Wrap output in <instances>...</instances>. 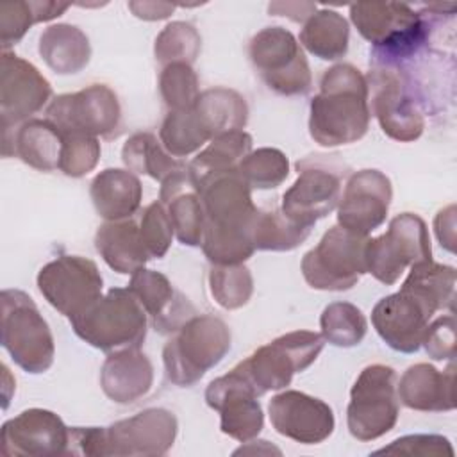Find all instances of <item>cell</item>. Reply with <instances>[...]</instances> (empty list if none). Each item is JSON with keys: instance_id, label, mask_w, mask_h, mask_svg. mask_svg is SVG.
I'll return each instance as SVG.
<instances>
[{"instance_id": "37", "label": "cell", "mask_w": 457, "mask_h": 457, "mask_svg": "<svg viewBox=\"0 0 457 457\" xmlns=\"http://www.w3.org/2000/svg\"><path fill=\"white\" fill-rule=\"evenodd\" d=\"M159 139L166 152L175 159L187 157L211 141L193 109L170 111L161 125Z\"/></svg>"}, {"instance_id": "10", "label": "cell", "mask_w": 457, "mask_h": 457, "mask_svg": "<svg viewBox=\"0 0 457 457\" xmlns=\"http://www.w3.org/2000/svg\"><path fill=\"white\" fill-rule=\"evenodd\" d=\"M368 236L346 230L341 225L328 228L320 243L302 259V275L312 289L346 291L366 273Z\"/></svg>"}, {"instance_id": "13", "label": "cell", "mask_w": 457, "mask_h": 457, "mask_svg": "<svg viewBox=\"0 0 457 457\" xmlns=\"http://www.w3.org/2000/svg\"><path fill=\"white\" fill-rule=\"evenodd\" d=\"M37 289L45 300L68 320L82 314L100 296L104 280L91 259L59 255L37 273Z\"/></svg>"}, {"instance_id": "29", "label": "cell", "mask_w": 457, "mask_h": 457, "mask_svg": "<svg viewBox=\"0 0 457 457\" xmlns=\"http://www.w3.org/2000/svg\"><path fill=\"white\" fill-rule=\"evenodd\" d=\"M252 152V136L245 130H234L214 137L189 164L191 186L198 193L212 179L237 170L239 162Z\"/></svg>"}, {"instance_id": "9", "label": "cell", "mask_w": 457, "mask_h": 457, "mask_svg": "<svg viewBox=\"0 0 457 457\" xmlns=\"http://www.w3.org/2000/svg\"><path fill=\"white\" fill-rule=\"evenodd\" d=\"M400 414L396 373L386 364L366 366L350 389L348 432L359 441H373L395 428Z\"/></svg>"}, {"instance_id": "50", "label": "cell", "mask_w": 457, "mask_h": 457, "mask_svg": "<svg viewBox=\"0 0 457 457\" xmlns=\"http://www.w3.org/2000/svg\"><path fill=\"white\" fill-rule=\"evenodd\" d=\"M318 7L314 4L302 2H273L268 5V11L275 16H287L293 21H305Z\"/></svg>"}, {"instance_id": "31", "label": "cell", "mask_w": 457, "mask_h": 457, "mask_svg": "<svg viewBox=\"0 0 457 457\" xmlns=\"http://www.w3.org/2000/svg\"><path fill=\"white\" fill-rule=\"evenodd\" d=\"M191 109L211 141L221 134L243 130L248 121V105L245 98L228 87L202 91Z\"/></svg>"}, {"instance_id": "46", "label": "cell", "mask_w": 457, "mask_h": 457, "mask_svg": "<svg viewBox=\"0 0 457 457\" xmlns=\"http://www.w3.org/2000/svg\"><path fill=\"white\" fill-rule=\"evenodd\" d=\"M425 352L434 361H446L455 357V320L452 314L432 321L421 339Z\"/></svg>"}, {"instance_id": "12", "label": "cell", "mask_w": 457, "mask_h": 457, "mask_svg": "<svg viewBox=\"0 0 457 457\" xmlns=\"http://www.w3.org/2000/svg\"><path fill=\"white\" fill-rule=\"evenodd\" d=\"M364 259L366 273H371L386 286H393L407 266L432 259L425 221L412 212L395 216L387 232L366 241Z\"/></svg>"}, {"instance_id": "7", "label": "cell", "mask_w": 457, "mask_h": 457, "mask_svg": "<svg viewBox=\"0 0 457 457\" xmlns=\"http://www.w3.org/2000/svg\"><path fill=\"white\" fill-rule=\"evenodd\" d=\"M2 346L27 373H45L55 355L54 336L34 300L20 289H4Z\"/></svg>"}, {"instance_id": "43", "label": "cell", "mask_w": 457, "mask_h": 457, "mask_svg": "<svg viewBox=\"0 0 457 457\" xmlns=\"http://www.w3.org/2000/svg\"><path fill=\"white\" fill-rule=\"evenodd\" d=\"M62 134V152L59 170L73 179L89 173L100 159V141L93 136L61 132Z\"/></svg>"}, {"instance_id": "20", "label": "cell", "mask_w": 457, "mask_h": 457, "mask_svg": "<svg viewBox=\"0 0 457 457\" xmlns=\"http://www.w3.org/2000/svg\"><path fill=\"white\" fill-rule=\"evenodd\" d=\"M393 187L387 175L378 170L355 171L339 198L337 223L352 232L368 236L387 216Z\"/></svg>"}, {"instance_id": "28", "label": "cell", "mask_w": 457, "mask_h": 457, "mask_svg": "<svg viewBox=\"0 0 457 457\" xmlns=\"http://www.w3.org/2000/svg\"><path fill=\"white\" fill-rule=\"evenodd\" d=\"M95 248L105 264L121 275H132L145 268L150 259L139 225L130 218L102 223L95 234Z\"/></svg>"}, {"instance_id": "1", "label": "cell", "mask_w": 457, "mask_h": 457, "mask_svg": "<svg viewBox=\"0 0 457 457\" xmlns=\"http://www.w3.org/2000/svg\"><path fill=\"white\" fill-rule=\"evenodd\" d=\"M455 300V268L432 259L414 262L400 291L380 298L371 323L382 341L402 353L421 346L428 321L437 311L452 312Z\"/></svg>"}, {"instance_id": "40", "label": "cell", "mask_w": 457, "mask_h": 457, "mask_svg": "<svg viewBox=\"0 0 457 457\" xmlns=\"http://www.w3.org/2000/svg\"><path fill=\"white\" fill-rule=\"evenodd\" d=\"M237 171L252 189L278 187L289 175V161L278 148L252 150L237 166Z\"/></svg>"}, {"instance_id": "41", "label": "cell", "mask_w": 457, "mask_h": 457, "mask_svg": "<svg viewBox=\"0 0 457 457\" xmlns=\"http://www.w3.org/2000/svg\"><path fill=\"white\" fill-rule=\"evenodd\" d=\"M202 37L198 30L187 21L168 23L155 37L154 54L162 66L171 62L193 64L200 54Z\"/></svg>"}, {"instance_id": "26", "label": "cell", "mask_w": 457, "mask_h": 457, "mask_svg": "<svg viewBox=\"0 0 457 457\" xmlns=\"http://www.w3.org/2000/svg\"><path fill=\"white\" fill-rule=\"evenodd\" d=\"M2 136L5 157H18L39 171L59 170L62 134L50 120H29Z\"/></svg>"}, {"instance_id": "8", "label": "cell", "mask_w": 457, "mask_h": 457, "mask_svg": "<svg viewBox=\"0 0 457 457\" xmlns=\"http://www.w3.org/2000/svg\"><path fill=\"white\" fill-rule=\"evenodd\" d=\"M325 339L318 332L295 330L257 348L237 368L259 396L289 386L295 373L307 370L321 353Z\"/></svg>"}, {"instance_id": "32", "label": "cell", "mask_w": 457, "mask_h": 457, "mask_svg": "<svg viewBox=\"0 0 457 457\" xmlns=\"http://www.w3.org/2000/svg\"><path fill=\"white\" fill-rule=\"evenodd\" d=\"M348 21L332 9H316L300 30L303 48L323 61H336L348 52Z\"/></svg>"}, {"instance_id": "17", "label": "cell", "mask_w": 457, "mask_h": 457, "mask_svg": "<svg viewBox=\"0 0 457 457\" xmlns=\"http://www.w3.org/2000/svg\"><path fill=\"white\" fill-rule=\"evenodd\" d=\"M298 177L282 196V214L293 223L311 228L332 212L341 198V175L316 159L296 162Z\"/></svg>"}, {"instance_id": "38", "label": "cell", "mask_w": 457, "mask_h": 457, "mask_svg": "<svg viewBox=\"0 0 457 457\" xmlns=\"http://www.w3.org/2000/svg\"><path fill=\"white\" fill-rule=\"evenodd\" d=\"M177 239L186 246H200L205 227V212L195 187L187 184L164 202Z\"/></svg>"}, {"instance_id": "19", "label": "cell", "mask_w": 457, "mask_h": 457, "mask_svg": "<svg viewBox=\"0 0 457 457\" xmlns=\"http://www.w3.org/2000/svg\"><path fill=\"white\" fill-rule=\"evenodd\" d=\"M175 437V414L161 407H150L105 427L104 455H164L173 446Z\"/></svg>"}, {"instance_id": "25", "label": "cell", "mask_w": 457, "mask_h": 457, "mask_svg": "<svg viewBox=\"0 0 457 457\" xmlns=\"http://www.w3.org/2000/svg\"><path fill=\"white\" fill-rule=\"evenodd\" d=\"M154 384V366L139 348L112 352L102 364L100 386L107 398L116 403H134Z\"/></svg>"}, {"instance_id": "35", "label": "cell", "mask_w": 457, "mask_h": 457, "mask_svg": "<svg viewBox=\"0 0 457 457\" xmlns=\"http://www.w3.org/2000/svg\"><path fill=\"white\" fill-rule=\"evenodd\" d=\"M311 234V228L300 227L287 220L282 211H257L250 239L255 250L289 252L300 246Z\"/></svg>"}, {"instance_id": "3", "label": "cell", "mask_w": 457, "mask_h": 457, "mask_svg": "<svg viewBox=\"0 0 457 457\" xmlns=\"http://www.w3.org/2000/svg\"><path fill=\"white\" fill-rule=\"evenodd\" d=\"M366 77L352 64L328 68L309 105V134L327 148L364 137L370 127Z\"/></svg>"}, {"instance_id": "30", "label": "cell", "mask_w": 457, "mask_h": 457, "mask_svg": "<svg viewBox=\"0 0 457 457\" xmlns=\"http://www.w3.org/2000/svg\"><path fill=\"white\" fill-rule=\"evenodd\" d=\"M39 55L59 75H73L84 70L91 59L87 36L75 25L55 23L39 36Z\"/></svg>"}, {"instance_id": "23", "label": "cell", "mask_w": 457, "mask_h": 457, "mask_svg": "<svg viewBox=\"0 0 457 457\" xmlns=\"http://www.w3.org/2000/svg\"><path fill=\"white\" fill-rule=\"evenodd\" d=\"M129 291L152 318V325L159 334H175L195 316V307L189 300L173 287L166 275L155 270L141 268L134 271Z\"/></svg>"}, {"instance_id": "5", "label": "cell", "mask_w": 457, "mask_h": 457, "mask_svg": "<svg viewBox=\"0 0 457 457\" xmlns=\"http://www.w3.org/2000/svg\"><path fill=\"white\" fill-rule=\"evenodd\" d=\"M230 328L212 314L187 320L162 348L166 378L179 387H191L230 350Z\"/></svg>"}, {"instance_id": "45", "label": "cell", "mask_w": 457, "mask_h": 457, "mask_svg": "<svg viewBox=\"0 0 457 457\" xmlns=\"http://www.w3.org/2000/svg\"><path fill=\"white\" fill-rule=\"evenodd\" d=\"M409 455V457H453L450 441L437 434H414L395 439L389 446L375 452V455Z\"/></svg>"}, {"instance_id": "4", "label": "cell", "mask_w": 457, "mask_h": 457, "mask_svg": "<svg viewBox=\"0 0 457 457\" xmlns=\"http://www.w3.org/2000/svg\"><path fill=\"white\" fill-rule=\"evenodd\" d=\"M350 20L373 45V61L378 68L391 70L412 57L430 36L427 16L407 4L357 2L350 5Z\"/></svg>"}, {"instance_id": "27", "label": "cell", "mask_w": 457, "mask_h": 457, "mask_svg": "<svg viewBox=\"0 0 457 457\" xmlns=\"http://www.w3.org/2000/svg\"><path fill=\"white\" fill-rule=\"evenodd\" d=\"M89 196L100 218L105 221H120L129 220L137 212L143 198V186L132 171L107 168L93 179Z\"/></svg>"}, {"instance_id": "49", "label": "cell", "mask_w": 457, "mask_h": 457, "mask_svg": "<svg viewBox=\"0 0 457 457\" xmlns=\"http://www.w3.org/2000/svg\"><path fill=\"white\" fill-rule=\"evenodd\" d=\"M129 9L134 12V16L146 20V21H155L168 18L175 11V4H166V2H129Z\"/></svg>"}, {"instance_id": "24", "label": "cell", "mask_w": 457, "mask_h": 457, "mask_svg": "<svg viewBox=\"0 0 457 457\" xmlns=\"http://www.w3.org/2000/svg\"><path fill=\"white\" fill-rule=\"evenodd\" d=\"M453 380H455V366L453 362L445 370L439 371L432 364L418 362L409 366L398 386L396 395L398 400L412 411L421 412H443L455 409V393H453Z\"/></svg>"}, {"instance_id": "15", "label": "cell", "mask_w": 457, "mask_h": 457, "mask_svg": "<svg viewBox=\"0 0 457 457\" xmlns=\"http://www.w3.org/2000/svg\"><path fill=\"white\" fill-rule=\"evenodd\" d=\"M368 104L386 136L409 143L425 130V120L405 80L395 70L378 68L368 73Z\"/></svg>"}, {"instance_id": "36", "label": "cell", "mask_w": 457, "mask_h": 457, "mask_svg": "<svg viewBox=\"0 0 457 457\" xmlns=\"http://www.w3.org/2000/svg\"><path fill=\"white\" fill-rule=\"evenodd\" d=\"M321 336L334 346H357L368 330V321L361 309L348 302H334L327 305L320 318Z\"/></svg>"}, {"instance_id": "21", "label": "cell", "mask_w": 457, "mask_h": 457, "mask_svg": "<svg viewBox=\"0 0 457 457\" xmlns=\"http://www.w3.org/2000/svg\"><path fill=\"white\" fill-rule=\"evenodd\" d=\"M268 412L273 428L280 436L302 445L323 443L336 427L328 403L295 389L275 395L270 400Z\"/></svg>"}, {"instance_id": "51", "label": "cell", "mask_w": 457, "mask_h": 457, "mask_svg": "<svg viewBox=\"0 0 457 457\" xmlns=\"http://www.w3.org/2000/svg\"><path fill=\"white\" fill-rule=\"evenodd\" d=\"M239 453H280V450L271 446L268 441H250L248 446H241L234 452V455Z\"/></svg>"}, {"instance_id": "18", "label": "cell", "mask_w": 457, "mask_h": 457, "mask_svg": "<svg viewBox=\"0 0 457 457\" xmlns=\"http://www.w3.org/2000/svg\"><path fill=\"white\" fill-rule=\"evenodd\" d=\"M52 96L50 82L29 61L12 52L0 59V120L2 132L12 130L41 111Z\"/></svg>"}, {"instance_id": "42", "label": "cell", "mask_w": 457, "mask_h": 457, "mask_svg": "<svg viewBox=\"0 0 457 457\" xmlns=\"http://www.w3.org/2000/svg\"><path fill=\"white\" fill-rule=\"evenodd\" d=\"M159 91L170 111H187L195 105L198 91V77L191 64L171 62L162 66L159 75Z\"/></svg>"}, {"instance_id": "2", "label": "cell", "mask_w": 457, "mask_h": 457, "mask_svg": "<svg viewBox=\"0 0 457 457\" xmlns=\"http://www.w3.org/2000/svg\"><path fill=\"white\" fill-rule=\"evenodd\" d=\"M198 196L205 212L202 250L211 264H243L255 252L250 228L257 214L252 187L237 170L207 182Z\"/></svg>"}, {"instance_id": "47", "label": "cell", "mask_w": 457, "mask_h": 457, "mask_svg": "<svg viewBox=\"0 0 457 457\" xmlns=\"http://www.w3.org/2000/svg\"><path fill=\"white\" fill-rule=\"evenodd\" d=\"M105 427H71L66 453L104 455Z\"/></svg>"}, {"instance_id": "48", "label": "cell", "mask_w": 457, "mask_h": 457, "mask_svg": "<svg viewBox=\"0 0 457 457\" xmlns=\"http://www.w3.org/2000/svg\"><path fill=\"white\" fill-rule=\"evenodd\" d=\"M434 227H436V236H437L441 246L453 252V245H455V207L448 205L446 209L439 211L437 216H436Z\"/></svg>"}, {"instance_id": "6", "label": "cell", "mask_w": 457, "mask_h": 457, "mask_svg": "<svg viewBox=\"0 0 457 457\" xmlns=\"http://www.w3.org/2000/svg\"><path fill=\"white\" fill-rule=\"evenodd\" d=\"M146 312L123 287H112L82 314L70 318L73 332L102 352L139 348L146 337Z\"/></svg>"}, {"instance_id": "11", "label": "cell", "mask_w": 457, "mask_h": 457, "mask_svg": "<svg viewBox=\"0 0 457 457\" xmlns=\"http://www.w3.org/2000/svg\"><path fill=\"white\" fill-rule=\"evenodd\" d=\"M250 61L264 84L278 95H305L312 86L309 62L296 37L284 27L259 30L248 45Z\"/></svg>"}, {"instance_id": "14", "label": "cell", "mask_w": 457, "mask_h": 457, "mask_svg": "<svg viewBox=\"0 0 457 457\" xmlns=\"http://www.w3.org/2000/svg\"><path fill=\"white\" fill-rule=\"evenodd\" d=\"M46 120L61 132L112 137L121 127V107L111 87L91 84L77 93L55 96L46 109Z\"/></svg>"}, {"instance_id": "44", "label": "cell", "mask_w": 457, "mask_h": 457, "mask_svg": "<svg viewBox=\"0 0 457 457\" xmlns=\"http://www.w3.org/2000/svg\"><path fill=\"white\" fill-rule=\"evenodd\" d=\"M139 234L150 259H161L166 255L175 232L168 209L162 202H154L143 211Z\"/></svg>"}, {"instance_id": "22", "label": "cell", "mask_w": 457, "mask_h": 457, "mask_svg": "<svg viewBox=\"0 0 457 457\" xmlns=\"http://www.w3.org/2000/svg\"><path fill=\"white\" fill-rule=\"evenodd\" d=\"M70 428L52 411L27 409L2 425V453L14 455H62L66 453Z\"/></svg>"}, {"instance_id": "34", "label": "cell", "mask_w": 457, "mask_h": 457, "mask_svg": "<svg viewBox=\"0 0 457 457\" xmlns=\"http://www.w3.org/2000/svg\"><path fill=\"white\" fill-rule=\"evenodd\" d=\"M70 4L62 2H5L0 5V43L2 52H9L25 32L39 21L59 18Z\"/></svg>"}, {"instance_id": "33", "label": "cell", "mask_w": 457, "mask_h": 457, "mask_svg": "<svg viewBox=\"0 0 457 457\" xmlns=\"http://www.w3.org/2000/svg\"><path fill=\"white\" fill-rule=\"evenodd\" d=\"M121 161L129 171L148 175L161 184L187 168L184 162L170 155L161 139L150 132H136L130 136L121 148Z\"/></svg>"}, {"instance_id": "16", "label": "cell", "mask_w": 457, "mask_h": 457, "mask_svg": "<svg viewBox=\"0 0 457 457\" xmlns=\"http://www.w3.org/2000/svg\"><path fill=\"white\" fill-rule=\"evenodd\" d=\"M257 398V391L237 366L205 389L207 405L220 412L221 432L241 443L255 439L262 430L264 414Z\"/></svg>"}, {"instance_id": "39", "label": "cell", "mask_w": 457, "mask_h": 457, "mask_svg": "<svg viewBox=\"0 0 457 457\" xmlns=\"http://www.w3.org/2000/svg\"><path fill=\"white\" fill-rule=\"evenodd\" d=\"M209 289L220 307L234 311L246 305L252 298L253 278L245 264H212L209 271Z\"/></svg>"}]
</instances>
